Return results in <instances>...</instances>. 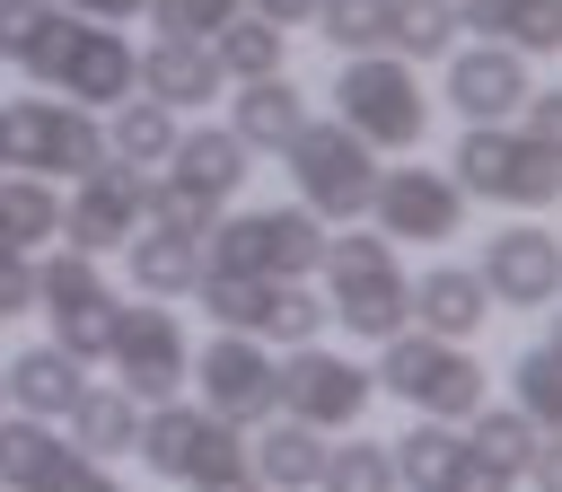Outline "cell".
Returning <instances> with one entry per match:
<instances>
[{
	"instance_id": "cell-41",
	"label": "cell",
	"mask_w": 562,
	"mask_h": 492,
	"mask_svg": "<svg viewBox=\"0 0 562 492\" xmlns=\"http://www.w3.org/2000/svg\"><path fill=\"white\" fill-rule=\"evenodd\" d=\"M9 316H35V255H9L0 264V325Z\"/></svg>"
},
{
	"instance_id": "cell-43",
	"label": "cell",
	"mask_w": 562,
	"mask_h": 492,
	"mask_svg": "<svg viewBox=\"0 0 562 492\" xmlns=\"http://www.w3.org/2000/svg\"><path fill=\"white\" fill-rule=\"evenodd\" d=\"M53 9H70V18H97V26H132V18H140V0H53Z\"/></svg>"
},
{
	"instance_id": "cell-1",
	"label": "cell",
	"mask_w": 562,
	"mask_h": 492,
	"mask_svg": "<svg viewBox=\"0 0 562 492\" xmlns=\"http://www.w3.org/2000/svg\"><path fill=\"white\" fill-rule=\"evenodd\" d=\"M18 70H26V88H44V97H61V105L105 114V105H123V97H132L140 53H132V35H114V26H97V18L44 9V26L26 35Z\"/></svg>"
},
{
	"instance_id": "cell-30",
	"label": "cell",
	"mask_w": 562,
	"mask_h": 492,
	"mask_svg": "<svg viewBox=\"0 0 562 492\" xmlns=\"http://www.w3.org/2000/svg\"><path fill=\"white\" fill-rule=\"evenodd\" d=\"M211 62H220V79H272V70L290 62V26H272V18H255V9H237V18L211 35Z\"/></svg>"
},
{
	"instance_id": "cell-31",
	"label": "cell",
	"mask_w": 562,
	"mask_h": 492,
	"mask_svg": "<svg viewBox=\"0 0 562 492\" xmlns=\"http://www.w3.org/2000/svg\"><path fill=\"white\" fill-rule=\"evenodd\" d=\"M457 448H465V431H457V422H430V413H413V422H404V439H386V457H395V483H404V492H439V483H448V466H457Z\"/></svg>"
},
{
	"instance_id": "cell-18",
	"label": "cell",
	"mask_w": 562,
	"mask_h": 492,
	"mask_svg": "<svg viewBox=\"0 0 562 492\" xmlns=\"http://www.w3.org/2000/svg\"><path fill=\"white\" fill-rule=\"evenodd\" d=\"M404 325L448 334V343H474V334L492 325V290L474 281V264H430V272H404Z\"/></svg>"
},
{
	"instance_id": "cell-32",
	"label": "cell",
	"mask_w": 562,
	"mask_h": 492,
	"mask_svg": "<svg viewBox=\"0 0 562 492\" xmlns=\"http://www.w3.org/2000/svg\"><path fill=\"white\" fill-rule=\"evenodd\" d=\"M316 492H404V483H395L386 439H369V431H334V439H325V466H316Z\"/></svg>"
},
{
	"instance_id": "cell-37",
	"label": "cell",
	"mask_w": 562,
	"mask_h": 492,
	"mask_svg": "<svg viewBox=\"0 0 562 492\" xmlns=\"http://www.w3.org/2000/svg\"><path fill=\"white\" fill-rule=\"evenodd\" d=\"M193 299H202V316H211V325H228V334H255L263 281H237V272H202V281H193Z\"/></svg>"
},
{
	"instance_id": "cell-36",
	"label": "cell",
	"mask_w": 562,
	"mask_h": 492,
	"mask_svg": "<svg viewBox=\"0 0 562 492\" xmlns=\"http://www.w3.org/2000/svg\"><path fill=\"white\" fill-rule=\"evenodd\" d=\"M448 44H457V0H395V26H386L395 62H439Z\"/></svg>"
},
{
	"instance_id": "cell-22",
	"label": "cell",
	"mask_w": 562,
	"mask_h": 492,
	"mask_svg": "<svg viewBox=\"0 0 562 492\" xmlns=\"http://www.w3.org/2000/svg\"><path fill=\"white\" fill-rule=\"evenodd\" d=\"M0 387H9V413H35V422L61 431L70 404H79V387H88V360H70L61 343H26V351H9Z\"/></svg>"
},
{
	"instance_id": "cell-12",
	"label": "cell",
	"mask_w": 562,
	"mask_h": 492,
	"mask_svg": "<svg viewBox=\"0 0 562 492\" xmlns=\"http://www.w3.org/2000/svg\"><path fill=\"white\" fill-rule=\"evenodd\" d=\"M132 457L167 483H202V474H228L246 466V431L211 422L193 395H167V404H140V431H132Z\"/></svg>"
},
{
	"instance_id": "cell-48",
	"label": "cell",
	"mask_w": 562,
	"mask_h": 492,
	"mask_svg": "<svg viewBox=\"0 0 562 492\" xmlns=\"http://www.w3.org/2000/svg\"><path fill=\"white\" fill-rule=\"evenodd\" d=\"M0 413H9V387H0Z\"/></svg>"
},
{
	"instance_id": "cell-13",
	"label": "cell",
	"mask_w": 562,
	"mask_h": 492,
	"mask_svg": "<svg viewBox=\"0 0 562 492\" xmlns=\"http://www.w3.org/2000/svg\"><path fill=\"white\" fill-rule=\"evenodd\" d=\"M184 395H193L211 422H228V431H255V422L281 413V395H272V351H263L255 334H228V325H220L211 343H193Z\"/></svg>"
},
{
	"instance_id": "cell-7",
	"label": "cell",
	"mask_w": 562,
	"mask_h": 492,
	"mask_svg": "<svg viewBox=\"0 0 562 492\" xmlns=\"http://www.w3.org/2000/svg\"><path fill=\"white\" fill-rule=\"evenodd\" d=\"M281 167H290V202L316 211L325 228H342V220H369V185H378L386 158H378L360 132H342L334 114H307L299 141L281 149Z\"/></svg>"
},
{
	"instance_id": "cell-45",
	"label": "cell",
	"mask_w": 562,
	"mask_h": 492,
	"mask_svg": "<svg viewBox=\"0 0 562 492\" xmlns=\"http://www.w3.org/2000/svg\"><path fill=\"white\" fill-rule=\"evenodd\" d=\"M184 492H263L246 466H228V474H202V483H184Z\"/></svg>"
},
{
	"instance_id": "cell-4",
	"label": "cell",
	"mask_w": 562,
	"mask_h": 492,
	"mask_svg": "<svg viewBox=\"0 0 562 492\" xmlns=\"http://www.w3.org/2000/svg\"><path fill=\"white\" fill-rule=\"evenodd\" d=\"M448 176H457L465 202L483 193L501 211H553V193H562V141H527L518 123H465Z\"/></svg>"
},
{
	"instance_id": "cell-25",
	"label": "cell",
	"mask_w": 562,
	"mask_h": 492,
	"mask_svg": "<svg viewBox=\"0 0 562 492\" xmlns=\"http://www.w3.org/2000/svg\"><path fill=\"white\" fill-rule=\"evenodd\" d=\"M457 35H483V44H509V53H553L562 0H457Z\"/></svg>"
},
{
	"instance_id": "cell-19",
	"label": "cell",
	"mask_w": 562,
	"mask_h": 492,
	"mask_svg": "<svg viewBox=\"0 0 562 492\" xmlns=\"http://www.w3.org/2000/svg\"><path fill=\"white\" fill-rule=\"evenodd\" d=\"M132 88L140 97H158L167 114H193V105H220V62H211V44H193V35H149L140 44V70H132Z\"/></svg>"
},
{
	"instance_id": "cell-42",
	"label": "cell",
	"mask_w": 562,
	"mask_h": 492,
	"mask_svg": "<svg viewBox=\"0 0 562 492\" xmlns=\"http://www.w3.org/2000/svg\"><path fill=\"white\" fill-rule=\"evenodd\" d=\"M44 9H53V0H0V62L26 53V35L44 26Z\"/></svg>"
},
{
	"instance_id": "cell-9",
	"label": "cell",
	"mask_w": 562,
	"mask_h": 492,
	"mask_svg": "<svg viewBox=\"0 0 562 492\" xmlns=\"http://www.w3.org/2000/svg\"><path fill=\"white\" fill-rule=\"evenodd\" d=\"M0 141H9V167H18V176H53V185H70V176H88V167L105 158L97 114H88V105H61V97H44V88H26V97L0 105Z\"/></svg>"
},
{
	"instance_id": "cell-38",
	"label": "cell",
	"mask_w": 562,
	"mask_h": 492,
	"mask_svg": "<svg viewBox=\"0 0 562 492\" xmlns=\"http://www.w3.org/2000/svg\"><path fill=\"white\" fill-rule=\"evenodd\" d=\"M237 9H246V0H140V18H149L158 35H193V44H211Z\"/></svg>"
},
{
	"instance_id": "cell-16",
	"label": "cell",
	"mask_w": 562,
	"mask_h": 492,
	"mask_svg": "<svg viewBox=\"0 0 562 492\" xmlns=\"http://www.w3.org/2000/svg\"><path fill=\"white\" fill-rule=\"evenodd\" d=\"M474 281L492 290V308H518V316L553 308V290H562V246H553V228H544L536 211H518L509 228H492V237H483Z\"/></svg>"
},
{
	"instance_id": "cell-11",
	"label": "cell",
	"mask_w": 562,
	"mask_h": 492,
	"mask_svg": "<svg viewBox=\"0 0 562 492\" xmlns=\"http://www.w3.org/2000/svg\"><path fill=\"white\" fill-rule=\"evenodd\" d=\"M369 220H378L386 246H457V237H465V193H457L448 167H422V149H413V158L378 167Z\"/></svg>"
},
{
	"instance_id": "cell-29",
	"label": "cell",
	"mask_w": 562,
	"mask_h": 492,
	"mask_svg": "<svg viewBox=\"0 0 562 492\" xmlns=\"http://www.w3.org/2000/svg\"><path fill=\"white\" fill-rule=\"evenodd\" d=\"M0 237L9 246H53L61 237V185L53 176H18V167H0Z\"/></svg>"
},
{
	"instance_id": "cell-35",
	"label": "cell",
	"mask_w": 562,
	"mask_h": 492,
	"mask_svg": "<svg viewBox=\"0 0 562 492\" xmlns=\"http://www.w3.org/2000/svg\"><path fill=\"white\" fill-rule=\"evenodd\" d=\"M307 26L334 44V62H342V53H386L395 0H316V18H307Z\"/></svg>"
},
{
	"instance_id": "cell-39",
	"label": "cell",
	"mask_w": 562,
	"mask_h": 492,
	"mask_svg": "<svg viewBox=\"0 0 562 492\" xmlns=\"http://www.w3.org/2000/svg\"><path fill=\"white\" fill-rule=\"evenodd\" d=\"M527 141H562V88H527L518 97V114H509Z\"/></svg>"
},
{
	"instance_id": "cell-34",
	"label": "cell",
	"mask_w": 562,
	"mask_h": 492,
	"mask_svg": "<svg viewBox=\"0 0 562 492\" xmlns=\"http://www.w3.org/2000/svg\"><path fill=\"white\" fill-rule=\"evenodd\" d=\"M509 404H518L536 431H553V413H562V351H553V334H536V343L509 360Z\"/></svg>"
},
{
	"instance_id": "cell-20",
	"label": "cell",
	"mask_w": 562,
	"mask_h": 492,
	"mask_svg": "<svg viewBox=\"0 0 562 492\" xmlns=\"http://www.w3.org/2000/svg\"><path fill=\"white\" fill-rule=\"evenodd\" d=\"M307 114H316V97H307L290 70H272V79H237V97H228V132L246 141V158H281V149L299 141Z\"/></svg>"
},
{
	"instance_id": "cell-17",
	"label": "cell",
	"mask_w": 562,
	"mask_h": 492,
	"mask_svg": "<svg viewBox=\"0 0 562 492\" xmlns=\"http://www.w3.org/2000/svg\"><path fill=\"white\" fill-rule=\"evenodd\" d=\"M536 88V70H527V53H509V44H448L439 53V97L465 114V123H509L518 114V97Z\"/></svg>"
},
{
	"instance_id": "cell-46",
	"label": "cell",
	"mask_w": 562,
	"mask_h": 492,
	"mask_svg": "<svg viewBox=\"0 0 562 492\" xmlns=\"http://www.w3.org/2000/svg\"><path fill=\"white\" fill-rule=\"evenodd\" d=\"M88 492H132V483H114V474H105V466H97V474H88Z\"/></svg>"
},
{
	"instance_id": "cell-33",
	"label": "cell",
	"mask_w": 562,
	"mask_h": 492,
	"mask_svg": "<svg viewBox=\"0 0 562 492\" xmlns=\"http://www.w3.org/2000/svg\"><path fill=\"white\" fill-rule=\"evenodd\" d=\"M457 431H465V448H474V457H492L501 474H518V466H527V457L544 448V431H536V422H527L518 404H474V413H465Z\"/></svg>"
},
{
	"instance_id": "cell-2",
	"label": "cell",
	"mask_w": 562,
	"mask_h": 492,
	"mask_svg": "<svg viewBox=\"0 0 562 492\" xmlns=\"http://www.w3.org/2000/svg\"><path fill=\"white\" fill-rule=\"evenodd\" d=\"M316 272H325V316H334L342 334H360V343L404 334V264H395V246H386L378 228H360V220L325 228Z\"/></svg>"
},
{
	"instance_id": "cell-24",
	"label": "cell",
	"mask_w": 562,
	"mask_h": 492,
	"mask_svg": "<svg viewBox=\"0 0 562 492\" xmlns=\"http://www.w3.org/2000/svg\"><path fill=\"white\" fill-rule=\"evenodd\" d=\"M316 466H325V431H307L290 413H272V422L246 431V474L263 492H316Z\"/></svg>"
},
{
	"instance_id": "cell-8",
	"label": "cell",
	"mask_w": 562,
	"mask_h": 492,
	"mask_svg": "<svg viewBox=\"0 0 562 492\" xmlns=\"http://www.w3.org/2000/svg\"><path fill=\"white\" fill-rule=\"evenodd\" d=\"M35 308H44V343H61L70 360H105V343H114V316H123V290L105 281V255H79V246H61V255H44L35 264Z\"/></svg>"
},
{
	"instance_id": "cell-44",
	"label": "cell",
	"mask_w": 562,
	"mask_h": 492,
	"mask_svg": "<svg viewBox=\"0 0 562 492\" xmlns=\"http://www.w3.org/2000/svg\"><path fill=\"white\" fill-rule=\"evenodd\" d=\"M255 18H272V26H307L316 18V0H246Z\"/></svg>"
},
{
	"instance_id": "cell-3",
	"label": "cell",
	"mask_w": 562,
	"mask_h": 492,
	"mask_svg": "<svg viewBox=\"0 0 562 492\" xmlns=\"http://www.w3.org/2000/svg\"><path fill=\"white\" fill-rule=\"evenodd\" d=\"M334 123L360 132L378 158H413L430 132V97L413 79V62L395 53H342L334 62Z\"/></svg>"
},
{
	"instance_id": "cell-27",
	"label": "cell",
	"mask_w": 562,
	"mask_h": 492,
	"mask_svg": "<svg viewBox=\"0 0 562 492\" xmlns=\"http://www.w3.org/2000/svg\"><path fill=\"white\" fill-rule=\"evenodd\" d=\"M325 290L307 281H263V308H255V343L263 351H299V343H325Z\"/></svg>"
},
{
	"instance_id": "cell-23",
	"label": "cell",
	"mask_w": 562,
	"mask_h": 492,
	"mask_svg": "<svg viewBox=\"0 0 562 492\" xmlns=\"http://www.w3.org/2000/svg\"><path fill=\"white\" fill-rule=\"evenodd\" d=\"M114 255H123V272H132L140 299H193V281H202V237H184L167 220H140Z\"/></svg>"
},
{
	"instance_id": "cell-47",
	"label": "cell",
	"mask_w": 562,
	"mask_h": 492,
	"mask_svg": "<svg viewBox=\"0 0 562 492\" xmlns=\"http://www.w3.org/2000/svg\"><path fill=\"white\" fill-rule=\"evenodd\" d=\"M9 255H26V246H9V237H0V264H9Z\"/></svg>"
},
{
	"instance_id": "cell-49",
	"label": "cell",
	"mask_w": 562,
	"mask_h": 492,
	"mask_svg": "<svg viewBox=\"0 0 562 492\" xmlns=\"http://www.w3.org/2000/svg\"><path fill=\"white\" fill-rule=\"evenodd\" d=\"M0 167H9V141H0Z\"/></svg>"
},
{
	"instance_id": "cell-28",
	"label": "cell",
	"mask_w": 562,
	"mask_h": 492,
	"mask_svg": "<svg viewBox=\"0 0 562 492\" xmlns=\"http://www.w3.org/2000/svg\"><path fill=\"white\" fill-rule=\"evenodd\" d=\"M70 448H88V457H132V431H140V404L123 395V387H79V404H70Z\"/></svg>"
},
{
	"instance_id": "cell-6",
	"label": "cell",
	"mask_w": 562,
	"mask_h": 492,
	"mask_svg": "<svg viewBox=\"0 0 562 492\" xmlns=\"http://www.w3.org/2000/svg\"><path fill=\"white\" fill-rule=\"evenodd\" d=\"M369 378H378V395H395L404 413H430V422H465V413L483 404V360H474V343H448V334H422V325L386 334Z\"/></svg>"
},
{
	"instance_id": "cell-5",
	"label": "cell",
	"mask_w": 562,
	"mask_h": 492,
	"mask_svg": "<svg viewBox=\"0 0 562 492\" xmlns=\"http://www.w3.org/2000/svg\"><path fill=\"white\" fill-rule=\"evenodd\" d=\"M325 255V220L299 202H263V211H220L202 237V272H237V281H307Z\"/></svg>"
},
{
	"instance_id": "cell-21",
	"label": "cell",
	"mask_w": 562,
	"mask_h": 492,
	"mask_svg": "<svg viewBox=\"0 0 562 492\" xmlns=\"http://www.w3.org/2000/svg\"><path fill=\"white\" fill-rule=\"evenodd\" d=\"M158 167H167V185H184V193H202V202H228L255 158H246V141H237L228 123H176V149H167Z\"/></svg>"
},
{
	"instance_id": "cell-15",
	"label": "cell",
	"mask_w": 562,
	"mask_h": 492,
	"mask_svg": "<svg viewBox=\"0 0 562 492\" xmlns=\"http://www.w3.org/2000/svg\"><path fill=\"white\" fill-rule=\"evenodd\" d=\"M140 220H149V176L123 167V158H97L61 193V246H79V255H114Z\"/></svg>"
},
{
	"instance_id": "cell-10",
	"label": "cell",
	"mask_w": 562,
	"mask_h": 492,
	"mask_svg": "<svg viewBox=\"0 0 562 492\" xmlns=\"http://www.w3.org/2000/svg\"><path fill=\"white\" fill-rule=\"evenodd\" d=\"M105 369L132 404H167L184 395V369H193V334L176 316V299H123L114 316V343H105Z\"/></svg>"
},
{
	"instance_id": "cell-26",
	"label": "cell",
	"mask_w": 562,
	"mask_h": 492,
	"mask_svg": "<svg viewBox=\"0 0 562 492\" xmlns=\"http://www.w3.org/2000/svg\"><path fill=\"white\" fill-rule=\"evenodd\" d=\"M97 132H105V158H123V167H140V176L176 149V114H167L158 97H140V88H132L123 105H105V114H97Z\"/></svg>"
},
{
	"instance_id": "cell-14",
	"label": "cell",
	"mask_w": 562,
	"mask_h": 492,
	"mask_svg": "<svg viewBox=\"0 0 562 492\" xmlns=\"http://www.w3.org/2000/svg\"><path fill=\"white\" fill-rule=\"evenodd\" d=\"M272 395H281V413L290 422H307V431H351L360 413H369V395H378V378L360 369V360H342V351H325V343H299V351H281L272 360Z\"/></svg>"
},
{
	"instance_id": "cell-40",
	"label": "cell",
	"mask_w": 562,
	"mask_h": 492,
	"mask_svg": "<svg viewBox=\"0 0 562 492\" xmlns=\"http://www.w3.org/2000/svg\"><path fill=\"white\" fill-rule=\"evenodd\" d=\"M439 492H518V474H501L492 457H474V448H457V466H448V483Z\"/></svg>"
}]
</instances>
